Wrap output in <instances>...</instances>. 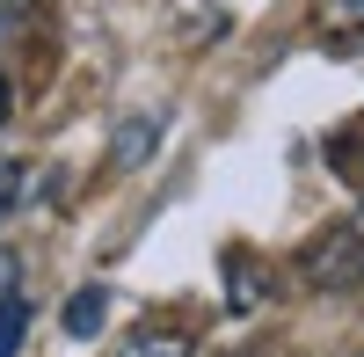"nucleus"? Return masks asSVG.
Returning a JSON list of instances; mask_svg holds the SVG:
<instances>
[{
    "label": "nucleus",
    "mask_w": 364,
    "mask_h": 357,
    "mask_svg": "<svg viewBox=\"0 0 364 357\" xmlns=\"http://www.w3.org/2000/svg\"><path fill=\"white\" fill-rule=\"evenodd\" d=\"M15 284H22V270H15V255L0 248V299H15Z\"/></svg>",
    "instance_id": "9b49d317"
},
{
    "label": "nucleus",
    "mask_w": 364,
    "mask_h": 357,
    "mask_svg": "<svg viewBox=\"0 0 364 357\" xmlns=\"http://www.w3.org/2000/svg\"><path fill=\"white\" fill-rule=\"evenodd\" d=\"M314 44L336 51V58H357L364 51V0H321L314 8Z\"/></svg>",
    "instance_id": "f03ea898"
},
{
    "label": "nucleus",
    "mask_w": 364,
    "mask_h": 357,
    "mask_svg": "<svg viewBox=\"0 0 364 357\" xmlns=\"http://www.w3.org/2000/svg\"><path fill=\"white\" fill-rule=\"evenodd\" d=\"M117 357H190V336L182 329H168V321H154V329H139Z\"/></svg>",
    "instance_id": "39448f33"
},
{
    "label": "nucleus",
    "mask_w": 364,
    "mask_h": 357,
    "mask_svg": "<svg viewBox=\"0 0 364 357\" xmlns=\"http://www.w3.org/2000/svg\"><path fill=\"white\" fill-rule=\"evenodd\" d=\"M15 22H22V0H0V124H8V102H15V87H8V44H15Z\"/></svg>",
    "instance_id": "0eeeda50"
},
{
    "label": "nucleus",
    "mask_w": 364,
    "mask_h": 357,
    "mask_svg": "<svg viewBox=\"0 0 364 357\" xmlns=\"http://www.w3.org/2000/svg\"><path fill=\"white\" fill-rule=\"evenodd\" d=\"M233 357H248V350H233Z\"/></svg>",
    "instance_id": "f8f14e48"
},
{
    "label": "nucleus",
    "mask_w": 364,
    "mask_h": 357,
    "mask_svg": "<svg viewBox=\"0 0 364 357\" xmlns=\"http://www.w3.org/2000/svg\"><path fill=\"white\" fill-rule=\"evenodd\" d=\"M22 329H29L22 299H0V357H15V350H22Z\"/></svg>",
    "instance_id": "1a4fd4ad"
},
{
    "label": "nucleus",
    "mask_w": 364,
    "mask_h": 357,
    "mask_svg": "<svg viewBox=\"0 0 364 357\" xmlns=\"http://www.w3.org/2000/svg\"><path fill=\"white\" fill-rule=\"evenodd\" d=\"M102 321H109V292L102 284H87V292H73V299H66V336H102Z\"/></svg>",
    "instance_id": "20e7f679"
},
{
    "label": "nucleus",
    "mask_w": 364,
    "mask_h": 357,
    "mask_svg": "<svg viewBox=\"0 0 364 357\" xmlns=\"http://www.w3.org/2000/svg\"><path fill=\"white\" fill-rule=\"evenodd\" d=\"M299 277H306L314 292H357L364 284V233L357 226H328L321 241H306Z\"/></svg>",
    "instance_id": "f257e3e1"
},
{
    "label": "nucleus",
    "mask_w": 364,
    "mask_h": 357,
    "mask_svg": "<svg viewBox=\"0 0 364 357\" xmlns=\"http://www.w3.org/2000/svg\"><path fill=\"white\" fill-rule=\"evenodd\" d=\"M328 161H336V168L350 175V183L364 190V117H357L350 132H336V139H328Z\"/></svg>",
    "instance_id": "423d86ee"
},
{
    "label": "nucleus",
    "mask_w": 364,
    "mask_h": 357,
    "mask_svg": "<svg viewBox=\"0 0 364 357\" xmlns=\"http://www.w3.org/2000/svg\"><path fill=\"white\" fill-rule=\"evenodd\" d=\"M146 146H154V124H124L117 132V161H139Z\"/></svg>",
    "instance_id": "9d476101"
},
{
    "label": "nucleus",
    "mask_w": 364,
    "mask_h": 357,
    "mask_svg": "<svg viewBox=\"0 0 364 357\" xmlns=\"http://www.w3.org/2000/svg\"><path fill=\"white\" fill-rule=\"evenodd\" d=\"M22 197H29V168L22 161H0V219H8Z\"/></svg>",
    "instance_id": "6e6552de"
},
{
    "label": "nucleus",
    "mask_w": 364,
    "mask_h": 357,
    "mask_svg": "<svg viewBox=\"0 0 364 357\" xmlns=\"http://www.w3.org/2000/svg\"><path fill=\"white\" fill-rule=\"evenodd\" d=\"M226 284H233V292H226V307H233V314H255V307H262V292H269V270H262L255 255H240V248H233V255H226Z\"/></svg>",
    "instance_id": "7ed1b4c3"
}]
</instances>
